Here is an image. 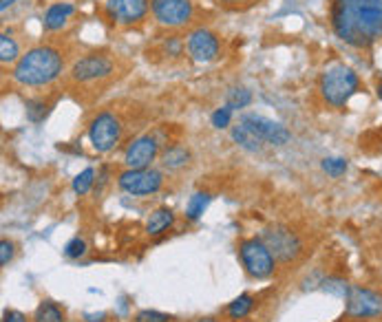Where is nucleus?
Segmentation results:
<instances>
[{"label":"nucleus","instance_id":"obj_1","mask_svg":"<svg viewBox=\"0 0 382 322\" xmlns=\"http://www.w3.org/2000/svg\"><path fill=\"white\" fill-rule=\"evenodd\" d=\"M330 25L345 44L369 49L382 40V0H330Z\"/></svg>","mask_w":382,"mask_h":322},{"label":"nucleus","instance_id":"obj_2","mask_svg":"<svg viewBox=\"0 0 382 322\" xmlns=\"http://www.w3.org/2000/svg\"><path fill=\"white\" fill-rule=\"evenodd\" d=\"M64 71V56L60 49L51 44H38L25 51L21 60L13 64L11 78L23 86H49L56 82Z\"/></svg>","mask_w":382,"mask_h":322},{"label":"nucleus","instance_id":"obj_3","mask_svg":"<svg viewBox=\"0 0 382 322\" xmlns=\"http://www.w3.org/2000/svg\"><path fill=\"white\" fill-rule=\"evenodd\" d=\"M360 88V78L358 73L342 62H334L330 64L323 76L318 80V91L323 95V100L334 106V109H342L345 104H347Z\"/></svg>","mask_w":382,"mask_h":322},{"label":"nucleus","instance_id":"obj_4","mask_svg":"<svg viewBox=\"0 0 382 322\" xmlns=\"http://www.w3.org/2000/svg\"><path fill=\"white\" fill-rule=\"evenodd\" d=\"M122 133L124 124L113 111L98 113L88 124V141L96 153H111L122 141Z\"/></svg>","mask_w":382,"mask_h":322},{"label":"nucleus","instance_id":"obj_5","mask_svg":"<svg viewBox=\"0 0 382 322\" xmlns=\"http://www.w3.org/2000/svg\"><path fill=\"white\" fill-rule=\"evenodd\" d=\"M239 256L245 267V272L254 278H267L274 274L277 270V258L270 252V247L265 245L263 239L254 237L245 239L239 245Z\"/></svg>","mask_w":382,"mask_h":322},{"label":"nucleus","instance_id":"obj_6","mask_svg":"<svg viewBox=\"0 0 382 322\" xmlns=\"http://www.w3.org/2000/svg\"><path fill=\"white\" fill-rule=\"evenodd\" d=\"M345 316L354 320L382 318V292L354 285L345 296Z\"/></svg>","mask_w":382,"mask_h":322},{"label":"nucleus","instance_id":"obj_7","mask_svg":"<svg viewBox=\"0 0 382 322\" xmlns=\"http://www.w3.org/2000/svg\"><path fill=\"white\" fill-rule=\"evenodd\" d=\"M161 184H163V174L155 168H141V170L126 168L124 172L117 174L120 190H124L126 194H133V196L155 194L161 188Z\"/></svg>","mask_w":382,"mask_h":322},{"label":"nucleus","instance_id":"obj_8","mask_svg":"<svg viewBox=\"0 0 382 322\" xmlns=\"http://www.w3.org/2000/svg\"><path fill=\"white\" fill-rule=\"evenodd\" d=\"M261 239L270 247V252L274 254V258H279L283 263L299 258V254L303 252V243H301L299 234L289 229V227H283V225L267 227Z\"/></svg>","mask_w":382,"mask_h":322},{"label":"nucleus","instance_id":"obj_9","mask_svg":"<svg viewBox=\"0 0 382 322\" xmlns=\"http://www.w3.org/2000/svg\"><path fill=\"white\" fill-rule=\"evenodd\" d=\"M151 11L159 25L173 29L190 25L195 16V7L190 0H151Z\"/></svg>","mask_w":382,"mask_h":322},{"label":"nucleus","instance_id":"obj_10","mask_svg":"<svg viewBox=\"0 0 382 322\" xmlns=\"http://www.w3.org/2000/svg\"><path fill=\"white\" fill-rule=\"evenodd\" d=\"M241 124L252 133L257 135L263 144H270V146H285L292 135L289 131L283 126V124L270 119V117H263V115H257V113H248L241 117Z\"/></svg>","mask_w":382,"mask_h":322},{"label":"nucleus","instance_id":"obj_11","mask_svg":"<svg viewBox=\"0 0 382 322\" xmlns=\"http://www.w3.org/2000/svg\"><path fill=\"white\" fill-rule=\"evenodd\" d=\"M113 60L108 56H100V53H91V56L80 58L74 66H71V80L78 84H88L104 80L113 73Z\"/></svg>","mask_w":382,"mask_h":322},{"label":"nucleus","instance_id":"obj_12","mask_svg":"<svg viewBox=\"0 0 382 322\" xmlns=\"http://www.w3.org/2000/svg\"><path fill=\"white\" fill-rule=\"evenodd\" d=\"M149 7L151 0H106L104 11L113 23L122 27H131L146 18Z\"/></svg>","mask_w":382,"mask_h":322},{"label":"nucleus","instance_id":"obj_13","mask_svg":"<svg viewBox=\"0 0 382 322\" xmlns=\"http://www.w3.org/2000/svg\"><path fill=\"white\" fill-rule=\"evenodd\" d=\"M186 51L195 62L208 64L219 56V38L210 29H192L186 38Z\"/></svg>","mask_w":382,"mask_h":322},{"label":"nucleus","instance_id":"obj_14","mask_svg":"<svg viewBox=\"0 0 382 322\" xmlns=\"http://www.w3.org/2000/svg\"><path fill=\"white\" fill-rule=\"evenodd\" d=\"M157 155H159L157 139L153 135H141V137L133 139L131 144L126 146L124 164H126V168H133V170L151 168V164L155 161Z\"/></svg>","mask_w":382,"mask_h":322},{"label":"nucleus","instance_id":"obj_15","mask_svg":"<svg viewBox=\"0 0 382 322\" xmlns=\"http://www.w3.org/2000/svg\"><path fill=\"white\" fill-rule=\"evenodd\" d=\"M74 11H76V7L71 5V3H53V5H49V9L45 11V29L47 31H60L64 25H66V20L71 16H74Z\"/></svg>","mask_w":382,"mask_h":322},{"label":"nucleus","instance_id":"obj_16","mask_svg":"<svg viewBox=\"0 0 382 322\" xmlns=\"http://www.w3.org/2000/svg\"><path fill=\"white\" fill-rule=\"evenodd\" d=\"M175 223V214H173V210L170 208H159V210H155L151 217H149V221H146V232L151 237H159V234H163L170 225Z\"/></svg>","mask_w":382,"mask_h":322},{"label":"nucleus","instance_id":"obj_17","mask_svg":"<svg viewBox=\"0 0 382 322\" xmlns=\"http://www.w3.org/2000/svg\"><path fill=\"white\" fill-rule=\"evenodd\" d=\"M210 201H212V196L208 192H195L188 199V203H186V219L188 221H199L204 217V212L208 210Z\"/></svg>","mask_w":382,"mask_h":322},{"label":"nucleus","instance_id":"obj_18","mask_svg":"<svg viewBox=\"0 0 382 322\" xmlns=\"http://www.w3.org/2000/svg\"><path fill=\"white\" fill-rule=\"evenodd\" d=\"M232 139H234L241 148H245V150H250V153H257V150L263 148V141H261L257 135H252V133L243 126V124H236V126L232 129Z\"/></svg>","mask_w":382,"mask_h":322},{"label":"nucleus","instance_id":"obj_19","mask_svg":"<svg viewBox=\"0 0 382 322\" xmlns=\"http://www.w3.org/2000/svg\"><path fill=\"white\" fill-rule=\"evenodd\" d=\"M188 159H190V153L184 146H170V148L163 150L161 164H163V168H168V170H177L181 166H186Z\"/></svg>","mask_w":382,"mask_h":322},{"label":"nucleus","instance_id":"obj_20","mask_svg":"<svg viewBox=\"0 0 382 322\" xmlns=\"http://www.w3.org/2000/svg\"><path fill=\"white\" fill-rule=\"evenodd\" d=\"M33 322H64L62 309L51 300H42L33 314Z\"/></svg>","mask_w":382,"mask_h":322},{"label":"nucleus","instance_id":"obj_21","mask_svg":"<svg viewBox=\"0 0 382 322\" xmlns=\"http://www.w3.org/2000/svg\"><path fill=\"white\" fill-rule=\"evenodd\" d=\"M252 309H254V296L241 294L239 298H234L230 305H228V318H232V320H243Z\"/></svg>","mask_w":382,"mask_h":322},{"label":"nucleus","instance_id":"obj_22","mask_svg":"<svg viewBox=\"0 0 382 322\" xmlns=\"http://www.w3.org/2000/svg\"><path fill=\"white\" fill-rule=\"evenodd\" d=\"M252 102V93L248 91V88L243 86H234L228 91L226 95V106L232 111H239V109H245V106H250Z\"/></svg>","mask_w":382,"mask_h":322},{"label":"nucleus","instance_id":"obj_23","mask_svg":"<svg viewBox=\"0 0 382 322\" xmlns=\"http://www.w3.org/2000/svg\"><path fill=\"white\" fill-rule=\"evenodd\" d=\"M21 60V53H18V44L11 35L5 31L0 35V62L3 64H9V62H18Z\"/></svg>","mask_w":382,"mask_h":322},{"label":"nucleus","instance_id":"obj_24","mask_svg":"<svg viewBox=\"0 0 382 322\" xmlns=\"http://www.w3.org/2000/svg\"><path fill=\"white\" fill-rule=\"evenodd\" d=\"M25 109H27V117L31 119V121H42L47 115H49V111H51V102H47V100H42V97H33V100H29L27 104H25Z\"/></svg>","mask_w":382,"mask_h":322},{"label":"nucleus","instance_id":"obj_25","mask_svg":"<svg viewBox=\"0 0 382 322\" xmlns=\"http://www.w3.org/2000/svg\"><path fill=\"white\" fill-rule=\"evenodd\" d=\"M93 181H96V170L93 168H84L80 174H76L74 179V192L76 194H86L91 188H93Z\"/></svg>","mask_w":382,"mask_h":322},{"label":"nucleus","instance_id":"obj_26","mask_svg":"<svg viewBox=\"0 0 382 322\" xmlns=\"http://www.w3.org/2000/svg\"><path fill=\"white\" fill-rule=\"evenodd\" d=\"M320 166H323V170L330 177L338 179V177H342L345 172H347V159H342V157H327V159H323Z\"/></svg>","mask_w":382,"mask_h":322},{"label":"nucleus","instance_id":"obj_27","mask_svg":"<svg viewBox=\"0 0 382 322\" xmlns=\"http://www.w3.org/2000/svg\"><path fill=\"white\" fill-rule=\"evenodd\" d=\"M84 254H86V243L80 237H74L64 245V256L66 258H74L76 261V258H82Z\"/></svg>","mask_w":382,"mask_h":322},{"label":"nucleus","instance_id":"obj_28","mask_svg":"<svg viewBox=\"0 0 382 322\" xmlns=\"http://www.w3.org/2000/svg\"><path fill=\"white\" fill-rule=\"evenodd\" d=\"M173 318L168 314H161V311H155V309H141L135 314L133 322H170Z\"/></svg>","mask_w":382,"mask_h":322},{"label":"nucleus","instance_id":"obj_29","mask_svg":"<svg viewBox=\"0 0 382 322\" xmlns=\"http://www.w3.org/2000/svg\"><path fill=\"white\" fill-rule=\"evenodd\" d=\"M323 290L334 294V296L345 298V296H347V292H349V285L345 282V280H340V278H327V280H323Z\"/></svg>","mask_w":382,"mask_h":322},{"label":"nucleus","instance_id":"obj_30","mask_svg":"<svg viewBox=\"0 0 382 322\" xmlns=\"http://www.w3.org/2000/svg\"><path fill=\"white\" fill-rule=\"evenodd\" d=\"M230 119H232V109H228V106H224V109H216L212 113V126L214 129H228L230 126Z\"/></svg>","mask_w":382,"mask_h":322},{"label":"nucleus","instance_id":"obj_31","mask_svg":"<svg viewBox=\"0 0 382 322\" xmlns=\"http://www.w3.org/2000/svg\"><path fill=\"white\" fill-rule=\"evenodd\" d=\"M259 3L261 0H219V5H224L226 9H232V11H243V9L259 5Z\"/></svg>","mask_w":382,"mask_h":322},{"label":"nucleus","instance_id":"obj_32","mask_svg":"<svg viewBox=\"0 0 382 322\" xmlns=\"http://www.w3.org/2000/svg\"><path fill=\"white\" fill-rule=\"evenodd\" d=\"M11 258H13V243L3 239L0 241V265L7 267L11 263Z\"/></svg>","mask_w":382,"mask_h":322},{"label":"nucleus","instance_id":"obj_33","mask_svg":"<svg viewBox=\"0 0 382 322\" xmlns=\"http://www.w3.org/2000/svg\"><path fill=\"white\" fill-rule=\"evenodd\" d=\"M3 322H27V318L21 314V311H16V309H7L3 314Z\"/></svg>","mask_w":382,"mask_h":322},{"label":"nucleus","instance_id":"obj_34","mask_svg":"<svg viewBox=\"0 0 382 322\" xmlns=\"http://www.w3.org/2000/svg\"><path fill=\"white\" fill-rule=\"evenodd\" d=\"M88 322H100V318H104V314H98V316H86Z\"/></svg>","mask_w":382,"mask_h":322},{"label":"nucleus","instance_id":"obj_35","mask_svg":"<svg viewBox=\"0 0 382 322\" xmlns=\"http://www.w3.org/2000/svg\"><path fill=\"white\" fill-rule=\"evenodd\" d=\"M376 95H378V100H382V82H378V86H376Z\"/></svg>","mask_w":382,"mask_h":322},{"label":"nucleus","instance_id":"obj_36","mask_svg":"<svg viewBox=\"0 0 382 322\" xmlns=\"http://www.w3.org/2000/svg\"><path fill=\"white\" fill-rule=\"evenodd\" d=\"M197 322H216L214 318H202V320H197Z\"/></svg>","mask_w":382,"mask_h":322},{"label":"nucleus","instance_id":"obj_37","mask_svg":"<svg viewBox=\"0 0 382 322\" xmlns=\"http://www.w3.org/2000/svg\"><path fill=\"white\" fill-rule=\"evenodd\" d=\"M248 322H252V320H248Z\"/></svg>","mask_w":382,"mask_h":322}]
</instances>
